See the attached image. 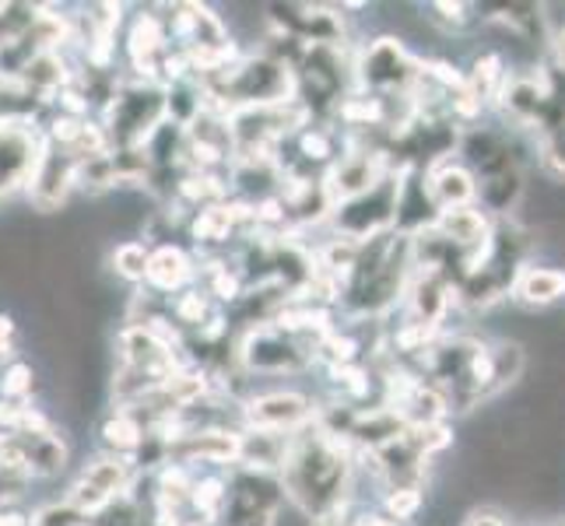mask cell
<instances>
[{"instance_id": "15", "label": "cell", "mask_w": 565, "mask_h": 526, "mask_svg": "<svg viewBox=\"0 0 565 526\" xmlns=\"http://www.w3.org/2000/svg\"><path fill=\"white\" fill-rule=\"evenodd\" d=\"M463 526H510L505 523L499 513H492V509H475L471 516L463 519Z\"/></svg>"}, {"instance_id": "5", "label": "cell", "mask_w": 565, "mask_h": 526, "mask_svg": "<svg viewBox=\"0 0 565 526\" xmlns=\"http://www.w3.org/2000/svg\"><path fill=\"white\" fill-rule=\"evenodd\" d=\"M243 425L253 432H281L296 436L306 425H313L317 404L309 400L302 389H267V394H253L239 407Z\"/></svg>"}, {"instance_id": "1", "label": "cell", "mask_w": 565, "mask_h": 526, "mask_svg": "<svg viewBox=\"0 0 565 526\" xmlns=\"http://www.w3.org/2000/svg\"><path fill=\"white\" fill-rule=\"evenodd\" d=\"M169 120V92L151 77H127L116 82L113 99L103 109V127L113 148L145 151L151 133Z\"/></svg>"}, {"instance_id": "8", "label": "cell", "mask_w": 565, "mask_h": 526, "mask_svg": "<svg viewBox=\"0 0 565 526\" xmlns=\"http://www.w3.org/2000/svg\"><path fill=\"white\" fill-rule=\"evenodd\" d=\"M193 275H198V267H193L190 253L177 243H162L151 249L145 285L151 291H162V296H177V291H183L193 281Z\"/></svg>"}, {"instance_id": "13", "label": "cell", "mask_w": 565, "mask_h": 526, "mask_svg": "<svg viewBox=\"0 0 565 526\" xmlns=\"http://www.w3.org/2000/svg\"><path fill=\"white\" fill-rule=\"evenodd\" d=\"M32 526H92V519L64 498V502H50L43 509H35Z\"/></svg>"}, {"instance_id": "12", "label": "cell", "mask_w": 565, "mask_h": 526, "mask_svg": "<svg viewBox=\"0 0 565 526\" xmlns=\"http://www.w3.org/2000/svg\"><path fill=\"white\" fill-rule=\"evenodd\" d=\"M32 389H35L32 365L18 362V358L0 365V397L4 400H32Z\"/></svg>"}, {"instance_id": "17", "label": "cell", "mask_w": 565, "mask_h": 526, "mask_svg": "<svg viewBox=\"0 0 565 526\" xmlns=\"http://www.w3.org/2000/svg\"><path fill=\"white\" fill-rule=\"evenodd\" d=\"M552 50H555V61H558V71L565 74V29L552 35Z\"/></svg>"}, {"instance_id": "9", "label": "cell", "mask_w": 565, "mask_h": 526, "mask_svg": "<svg viewBox=\"0 0 565 526\" xmlns=\"http://www.w3.org/2000/svg\"><path fill=\"white\" fill-rule=\"evenodd\" d=\"M513 299L527 309H548L565 299V270L544 264H523L513 281Z\"/></svg>"}, {"instance_id": "4", "label": "cell", "mask_w": 565, "mask_h": 526, "mask_svg": "<svg viewBox=\"0 0 565 526\" xmlns=\"http://www.w3.org/2000/svg\"><path fill=\"white\" fill-rule=\"evenodd\" d=\"M134 474H138V466H134L130 457H116V453L95 457L71 484L67 502L77 505L88 519H95L99 513H106L113 502H120L130 492Z\"/></svg>"}, {"instance_id": "7", "label": "cell", "mask_w": 565, "mask_h": 526, "mask_svg": "<svg viewBox=\"0 0 565 526\" xmlns=\"http://www.w3.org/2000/svg\"><path fill=\"white\" fill-rule=\"evenodd\" d=\"M425 190H428V197H433L436 211L471 207L478 201V175L460 159H454V154H443V159L428 162Z\"/></svg>"}, {"instance_id": "14", "label": "cell", "mask_w": 565, "mask_h": 526, "mask_svg": "<svg viewBox=\"0 0 565 526\" xmlns=\"http://www.w3.org/2000/svg\"><path fill=\"white\" fill-rule=\"evenodd\" d=\"M0 526H32V513H25L18 502L0 505Z\"/></svg>"}, {"instance_id": "11", "label": "cell", "mask_w": 565, "mask_h": 526, "mask_svg": "<svg viewBox=\"0 0 565 526\" xmlns=\"http://www.w3.org/2000/svg\"><path fill=\"white\" fill-rule=\"evenodd\" d=\"M148 264H151V246L127 239L109 253V267L116 278H124L127 285H145L148 278Z\"/></svg>"}, {"instance_id": "3", "label": "cell", "mask_w": 565, "mask_h": 526, "mask_svg": "<svg viewBox=\"0 0 565 526\" xmlns=\"http://www.w3.org/2000/svg\"><path fill=\"white\" fill-rule=\"evenodd\" d=\"M43 120H32V116L0 120V197H8L14 190H29L32 172L43 159Z\"/></svg>"}, {"instance_id": "2", "label": "cell", "mask_w": 565, "mask_h": 526, "mask_svg": "<svg viewBox=\"0 0 565 526\" xmlns=\"http://www.w3.org/2000/svg\"><path fill=\"white\" fill-rule=\"evenodd\" d=\"M67 442L53 428H29V432H0V466L18 477H56L67 466Z\"/></svg>"}, {"instance_id": "10", "label": "cell", "mask_w": 565, "mask_h": 526, "mask_svg": "<svg viewBox=\"0 0 565 526\" xmlns=\"http://www.w3.org/2000/svg\"><path fill=\"white\" fill-rule=\"evenodd\" d=\"M246 204H207V207H198L190 222V236L198 239V246H225L232 236H236V228L246 222Z\"/></svg>"}, {"instance_id": "16", "label": "cell", "mask_w": 565, "mask_h": 526, "mask_svg": "<svg viewBox=\"0 0 565 526\" xmlns=\"http://www.w3.org/2000/svg\"><path fill=\"white\" fill-rule=\"evenodd\" d=\"M348 526H401L394 516H386V513H362V516H355Z\"/></svg>"}, {"instance_id": "6", "label": "cell", "mask_w": 565, "mask_h": 526, "mask_svg": "<svg viewBox=\"0 0 565 526\" xmlns=\"http://www.w3.org/2000/svg\"><path fill=\"white\" fill-rule=\"evenodd\" d=\"M82 162L74 151L61 148V144H50L43 148V159H39L35 172H32V183H29V204L43 214H53L67 204V197L77 190V172H82Z\"/></svg>"}]
</instances>
